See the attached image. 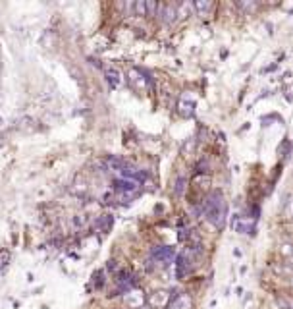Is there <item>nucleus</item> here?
Segmentation results:
<instances>
[{
    "label": "nucleus",
    "instance_id": "1",
    "mask_svg": "<svg viewBox=\"0 0 293 309\" xmlns=\"http://www.w3.org/2000/svg\"><path fill=\"white\" fill-rule=\"evenodd\" d=\"M203 212L207 221L214 226L216 230H224L226 219H228V203L224 199V194L220 189H214L203 203Z\"/></svg>",
    "mask_w": 293,
    "mask_h": 309
},
{
    "label": "nucleus",
    "instance_id": "2",
    "mask_svg": "<svg viewBox=\"0 0 293 309\" xmlns=\"http://www.w3.org/2000/svg\"><path fill=\"white\" fill-rule=\"evenodd\" d=\"M193 263H195V255H193V249L191 247H185L183 251H181L180 255H178V278H187L193 271Z\"/></svg>",
    "mask_w": 293,
    "mask_h": 309
},
{
    "label": "nucleus",
    "instance_id": "3",
    "mask_svg": "<svg viewBox=\"0 0 293 309\" xmlns=\"http://www.w3.org/2000/svg\"><path fill=\"white\" fill-rule=\"evenodd\" d=\"M174 294H170L168 290H158L153 292L149 298H146V303L153 309H166L168 305H172Z\"/></svg>",
    "mask_w": 293,
    "mask_h": 309
},
{
    "label": "nucleus",
    "instance_id": "4",
    "mask_svg": "<svg viewBox=\"0 0 293 309\" xmlns=\"http://www.w3.org/2000/svg\"><path fill=\"white\" fill-rule=\"evenodd\" d=\"M151 257H153V261L160 263V265H170L174 259H176V253H174L172 247L156 246V247H153V251H151Z\"/></svg>",
    "mask_w": 293,
    "mask_h": 309
},
{
    "label": "nucleus",
    "instance_id": "5",
    "mask_svg": "<svg viewBox=\"0 0 293 309\" xmlns=\"http://www.w3.org/2000/svg\"><path fill=\"white\" fill-rule=\"evenodd\" d=\"M156 18L164 21V23H174L178 19V4H162V2H158Z\"/></svg>",
    "mask_w": 293,
    "mask_h": 309
},
{
    "label": "nucleus",
    "instance_id": "6",
    "mask_svg": "<svg viewBox=\"0 0 293 309\" xmlns=\"http://www.w3.org/2000/svg\"><path fill=\"white\" fill-rule=\"evenodd\" d=\"M124 301H126V305H128V307H131V309H141L146 303L145 296H143V292H141V290L126 292V296H124Z\"/></svg>",
    "mask_w": 293,
    "mask_h": 309
},
{
    "label": "nucleus",
    "instance_id": "7",
    "mask_svg": "<svg viewBox=\"0 0 293 309\" xmlns=\"http://www.w3.org/2000/svg\"><path fill=\"white\" fill-rule=\"evenodd\" d=\"M172 307L174 309H193V300H191L189 294H185V292L174 294Z\"/></svg>",
    "mask_w": 293,
    "mask_h": 309
},
{
    "label": "nucleus",
    "instance_id": "8",
    "mask_svg": "<svg viewBox=\"0 0 293 309\" xmlns=\"http://www.w3.org/2000/svg\"><path fill=\"white\" fill-rule=\"evenodd\" d=\"M178 114L181 118H193L195 116V103L193 101H187V99H180L178 103Z\"/></svg>",
    "mask_w": 293,
    "mask_h": 309
},
{
    "label": "nucleus",
    "instance_id": "9",
    "mask_svg": "<svg viewBox=\"0 0 293 309\" xmlns=\"http://www.w3.org/2000/svg\"><path fill=\"white\" fill-rule=\"evenodd\" d=\"M193 6H195V12H197L201 18H208V16L212 14V10H214V2L197 0V2H193Z\"/></svg>",
    "mask_w": 293,
    "mask_h": 309
},
{
    "label": "nucleus",
    "instance_id": "10",
    "mask_svg": "<svg viewBox=\"0 0 293 309\" xmlns=\"http://www.w3.org/2000/svg\"><path fill=\"white\" fill-rule=\"evenodd\" d=\"M130 80H131V85H135L139 91H143V89H145L146 85L151 83V80H149V78H145V76H143L139 70H131L130 72Z\"/></svg>",
    "mask_w": 293,
    "mask_h": 309
},
{
    "label": "nucleus",
    "instance_id": "11",
    "mask_svg": "<svg viewBox=\"0 0 293 309\" xmlns=\"http://www.w3.org/2000/svg\"><path fill=\"white\" fill-rule=\"evenodd\" d=\"M193 12H195L193 2H180L178 4V19H187L189 16H193Z\"/></svg>",
    "mask_w": 293,
    "mask_h": 309
},
{
    "label": "nucleus",
    "instance_id": "12",
    "mask_svg": "<svg viewBox=\"0 0 293 309\" xmlns=\"http://www.w3.org/2000/svg\"><path fill=\"white\" fill-rule=\"evenodd\" d=\"M106 80H108V83H110L114 89L120 87L121 85V74L116 70V68H106Z\"/></svg>",
    "mask_w": 293,
    "mask_h": 309
},
{
    "label": "nucleus",
    "instance_id": "13",
    "mask_svg": "<svg viewBox=\"0 0 293 309\" xmlns=\"http://www.w3.org/2000/svg\"><path fill=\"white\" fill-rule=\"evenodd\" d=\"M278 309H293V298L291 296H276Z\"/></svg>",
    "mask_w": 293,
    "mask_h": 309
},
{
    "label": "nucleus",
    "instance_id": "14",
    "mask_svg": "<svg viewBox=\"0 0 293 309\" xmlns=\"http://www.w3.org/2000/svg\"><path fill=\"white\" fill-rule=\"evenodd\" d=\"M195 147H197V139H195V137H189L187 141L181 145V153H183L185 157H189L191 153L195 151Z\"/></svg>",
    "mask_w": 293,
    "mask_h": 309
},
{
    "label": "nucleus",
    "instance_id": "15",
    "mask_svg": "<svg viewBox=\"0 0 293 309\" xmlns=\"http://www.w3.org/2000/svg\"><path fill=\"white\" fill-rule=\"evenodd\" d=\"M96 226L103 230V232H108V230H110V226H112V217H110V215H104L103 219H99Z\"/></svg>",
    "mask_w": 293,
    "mask_h": 309
},
{
    "label": "nucleus",
    "instance_id": "16",
    "mask_svg": "<svg viewBox=\"0 0 293 309\" xmlns=\"http://www.w3.org/2000/svg\"><path fill=\"white\" fill-rule=\"evenodd\" d=\"M280 253L285 257V261H287V259H291L293 257V244H289V242H287V244H282V246H280Z\"/></svg>",
    "mask_w": 293,
    "mask_h": 309
},
{
    "label": "nucleus",
    "instance_id": "17",
    "mask_svg": "<svg viewBox=\"0 0 293 309\" xmlns=\"http://www.w3.org/2000/svg\"><path fill=\"white\" fill-rule=\"evenodd\" d=\"M156 12H158V2L149 0V2H146V16H149V18H156Z\"/></svg>",
    "mask_w": 293,
    "mask_h": 309
},
{
    "label": "nucleus",
    "instance_id": "18",
    "mask_svg": "<svg viewBox=\"0 0 293 309\" xmlns=\"http://www.w3.org/2000/svg\"><path fill=\"white\" fill-rule=\"evenodd\" d=\"M133 12H135L137 16H146V2H145V0H139V2H135V8H133Z\"/></svg>",
    "mask_w": 293,
    "mask_h": 309
},
{
    "label": "nucleus",
    "instance_id": "19",
    "mask_svg": "<svg viewBox=\"0 0 293 309\" xmlns=\"http://www.w3.org/2000/svg\"><path fill=\"white\" fill-rule=\"evenodd\" d=\"M185 184H187V178L181 176L180 180H178V184H176V195H183L185 194Z\"/></svg>",
    "mask_w": 293,
    "mask_h": 309
},
{
    "label": "nucleus",
    "instance_id": "20",
    "mask_svg": "<svg viewBox=\"0 0 293 309\" xmlns=\"http://www.w3.org/2000/svg\"><path fill=\"white\" fill-rule=\"evenodd\" d=\"M8 261H10V253L8 251H2V249H0V269L6 265Z\"/></svg>",
    "mask_w": 293,
    "mask_h": 309
},
{
    "label": "nucleus",
    "instance_id": "21",
    "mask_svg": "<svg viewBox=\"0 0 293 309\" xmlns=\"http://www.w3.org/2000/svg\"><path fill=\"white\" fill-rule=\"evenodd\" d=\"M237 6L241 10H257V4H255V2H239Z\"/></svg>",
    "mask_w": 293,
    "mask_h": 309
},
{
    "label": "nucleus",
    "instance_id": "22",
    "mask_svg": "<svg viewBox=\"0 0 293 309\" xmlns=\"http://www.w3.org/2000/svg\"><path fill=\"white\" fill-rule=\"evenodd\" d=\"M108 269H110V271H116V261H108Z\"/></svg>",
    "mask_w": 293,
    "mask_h": 309
},
{
    "label": "nucleus",
    "instance_id": "23",
    "mask_svg": "<svg viewBox=\"0 0 293 309\" xmlns=\"http://www.w3.org/2000/svg\"><path fill=\"white\" fill-rule=\"evenodd\" d=\"M233 255H235V257H241L243 253L239 251V249H237V247H235V249H233Z\"/></svg>",
    "mask_w": 293,
    "mask_h": 309
},
{
    "label": "nucleus",
    "instance_id": "24",
    "mask_svg": "<svg viewBox=\"0 0 293 309\" xmlns=\"http://www.w3.org/2000/svg\"><path fill=\"white\" fill-rule=\"evenodd\" d=\"M141 309H153V307H151L149 303H145V305H143V307H141Z\"/></svg>",
    "mask_w": 293,
    "mask_h": 309
},
{
    "label": "nucleus",
    "instance_id": "25",
    "mask_svg": "<svg viewBox=\"0 0 293 309\" xmlns=\"http://www.w3.org/2000/svg\"><path fill=\"white\" fill-rule=\"evenodd\" d=\"M289 284H291V288H293V276H291V278H289Z\"/></svg>",
    "mask_w": 293,
    "mask_h": 309
}]
</instances>
